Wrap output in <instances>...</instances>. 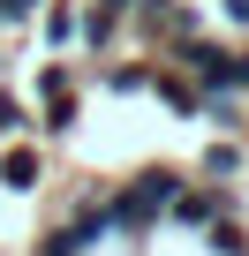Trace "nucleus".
Listing matches in <instances>:
<instances>
[{"label":"nucleus","mask_w":249,"mask_h":256,"mask_svg":"<svg viewBox=\"0 0 249 256\" xmlns=\"http://www.w3.org/2000/svg\"><path fill=\"white\" fill-rule=\"evenodd\" d=\"M174 188H181L174 174H144V181H129V188L113 196V226H136V234H144L159 211H174Z\"/></svg>","instance_id":"obj_1"},{"label":"nucleus","mask_w":249,"mask_h":256,"mask_svg":"<svg viewBox=\"0 0 249 256\" xmlns=\"http://www.w3.org/2000/svg\"><path fill=\"white\" fill-rule=\"evenodd\" d=\"M46 90V128H76V90H68V68H46L38 76Z\"/></svg>","instance_id":"obj_2"},{"label":"nucleus","mask_w":249,"mask_h":256,"mask_svg":"<svg viewBox=\"0 0 249 256\" xmlns=\"http://www.w3.org/2000/svg\"><path fill=\"white\" fill-rule=\"evenodd\" d=\"M38 174H46V158H38L31 144H16L8 158H0V181H8V188H38Z\"/></svg>","instance_id":"obj_3"},{"label":"nucleus","mask_w":249,"mask_h":256,"mask_svg":"<svg viewBox=\"0 0 249 256\" xmlns=\"http://www.w3.org/2000/svg\"><path fill=\"white\" fill-rule=\"evenodd\" d=\"M219 211H226V204H219L211 188H196V196L174 188V218H181V226H219Z\"/></svg>","instance_id":"obj_4"},{"label":"nucleus","mask_w":249,"mask_h":256,"mask_svg":"<svg viewBox=\"0 0 249 256\" xmlns=\"http://www.w3.org/2000/svg\"><path fill=\"white\" fill-rule=\"evenodd\" d=\"M23 128H31V106L0 90V136H23Z\"/></svg>","instance_id":"obj_5"},{"label":"nucleus","mask_w":249,"mask_h":256,"mask_svg":"<svg viewBox=\"0 0 249 256\" xmlns=\"http://www.w3.org/2000/svg\"><path fill=\"white\" fill-rule=\"evenodd\" d=\"M46 38H53V46H68V38H76V16H68V8H53V16H46Z\"/></svg>","instance_id":"obj_6"},{"label":"nucleus","mask_w":249,"mask_h":256,"mask_svg":"<svg viewBox=\"0 0 249 256\" xmlns=\"http://www.w3.org/2000/svg\"><path fill=\"white\" fill-rule=\"evenodd\" d=\"M23 16H38V0H0V23H23Z\"/></svg>","instance_id":"obj_7"},{"label":"nucleus","mask_w":249,"mask_h":256,"mask_svg":"<svg viewBox=\"0 0 249 256\" xmlns=\"http://www.w3.org/2000/svg\"><path fill=\"white\" fill-rule=\"evenodd\" d=\"M226 256H241V248H226Z\"/></svg>","instance_id":"obj_8"}]
</instances>
